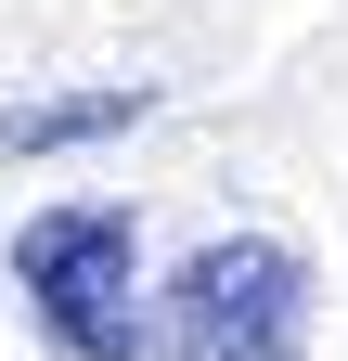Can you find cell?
Instances as JSON below:
<instances>
[{
	"label": "cell",
	"mask_w": 348,
	"mask_h": 361,
	"mask_svg": "<svg viewBox=\"0 0 348 361\" xmlns=\"http://www.w3.org/2000/svg\"><path fill=\"white\" fill-rule=\"evenodd\" d=\"M13 297L52 361H142V219L65 194L13 233Z\"/></svg>",
	"instance_id": "6da1fadb"
},
{
	"label": "cell",
	"mask_w": 348,
	"mask_h": 361,
	"mask_svg": "<svg viewBox=\"0 0 348 361\" xmlns=\"http://www.w3.org/2000/svg\"><path fill=\"white\" fill-rule=\"evenodd\" d=\"M310 348V258L271 233L194 245L142 297V361H297Z\"/></svg>",
	"instance_id": "7a4b0ae2"
},
{
	"label": "cell",
	"mask_w": 348,
	"mask_h": 361,
	"mask_svg": "<svg viewBox=\"0 0 348 361\" xmlns=\"http://www.w3.org/2000/svg\"><path fill=\"white\" fill-rule=\"evenodd\" d=\"M129 116H155V90L142 78H104V90H65V104H13L0 142L13 155H65V142H104V129H129Z\"/></svg>",
	"instance_id": "3957f363"
}]
</instances>
